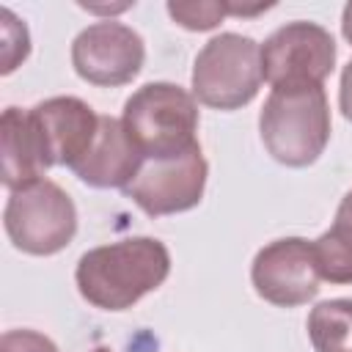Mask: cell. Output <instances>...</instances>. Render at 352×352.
<instances>
[{"mask_svg":"<svg viewBox=\"0 0 352 352\" xmlns=\"http://www.w3.org/2000/svg\"><path fill=\"white\" fill-rule=\"evenodd\" d=\"M170 272V253L154 236H126L80 256L74 280L85 302L102 311H126L160 289Z\"/></svg>","mask_w":352,"mask_h":352,"instance_id":"cell-1","label":"cell"},{"mask_svg":"<svg viewBox=\"0 0 352 352\" xmlns=\"http://www.w3.org/2000/svg\"><path fill=\"white\" fill-rule=\"evenodd\" d=\"M30 121L47 168H74L91 151L99 132V116L77 96H52L38 102L30 107Z\"/></svg>","mask_w":352,"mask_h":352,"instance_id":"cell-10","label":"cell"},{"mask_svg":"<svg viewBox=\"0 0 352 352\" xmlns=\"http://www.w3.org/2000/svg\"><path fill=\"white\" fill-rule=\"evenodd\" d=\"M3 226L16 250L30 256H52L74 239L77 209L60 184L38 179L8 192Z\"/></svg>","mask_w":352,"mask_h":352,"instance_id":"cell-5","label":"cell"},{"mask_svg":"<svg viewBox=\"0 0 352 352\" xmlns=\"http://www.w3.org/2000/svg\"><path fill=\"white\" fill-rule=\"evenodd\" d=\"M206 173L209 168L201 146L170 160H143L138 176L124 187V195L132 198L148 217L187 212L201 204Z\"/></svg>","mask_w":352,"mask_h":352,"instance_id":"cell-7","label":"cell"},{"mask_svg":"<svg viewBox=\"0 0 352 352\" xmlns=\"http://www.w3.org/2000/svg\"><path fill=\"white\" fill-rule=\"evenodd\" d=\"M253 289L278 308H294L319 294V270L314 245L302 236H286L264 245L250 267Z\"/></svg>","mask_w":352,"mask_h":352,"instance_id":"cell-9","label":"cell"},{"mask_svg":"<svg viewBox=\"0 0 352 352\" xmlns=\"http://www.w3.org/2000/svg\"><path fill=\"white\" fill-rule=\"evenodd\" d=\"M308 338L316 352H352V300L319 302L308 314Z\"/></svg>","mask_w":352,"mask_h":352,"instance_id":"cell-14","label":"cell"},{"mask_svg":"<svg viewBox=\"0 0 352 352\" xmlns=\"http://www.w3.org/2000/svg\"><path fill=\"white\" fill-rule=\"evenodd\" d=\"M143 165V154L126 135L121 118L99 116V132L91 146V151L72 168L77 179L96 190L110 187H126Z\"/></svg>","mask_w":352,"mask_h":352,"instance_id":"cell-11","label":"cell"},{"mask_svg":"<svg viewBox=\"0 0 352 352\" xmlns=\"http://www.w3.org/2000/svg\"><path fill=\"white\" fill-rule=\"evenodd\" d=\"M91 352H110L107 346H96V349H91Z\"/></svg>","mask_w":352,"mask_h":352,"instance_id":"cell-20","label":"cell"},{"mask_svg":"<svg viewBox=\"0 0 352 352\" xmlns=\"http://www.w3.org/2000/svg\"><path fill=\"white\" fill-rule=\"evenodd\" d=\"M261 47L242 33H220L192 63V96L214 110H239L261 88Z\"/></svg>","mask_w":352,"mask_h":352,"instance_id":"cell-4","label":"cell"},{"mask_svg":"<svg viewBox=\"0 0 352 352\" xmlns=\"http://www.w3.org/2000/svg\"><path fill=\"white\" fill-rule=\"evenodd\" d=\"M341 33H344V38L352 44V3L344 6V14H341Z\"/></svg>","mask_w":352,"mask_h":352,"instance_id":"cell-19","label":"cell"},{"mask_svg":"<svg viewBox=\"0 0 352 352\" xmlns=\"http://www.w3.org/2000/svg\"><path fill=\"white\" fill-rule=\"evenodd\" d=\"M121 124L143 160H170L198 146V102L173 82H146L124 104Z\"/></svg>","mask_w":352,"mask_h":352,"instance_id":"cell-3","label":"cell"},{"mask_svg":"<svg viewBox=\"0 0 352 352\" xmlns=\"http://www.w3.org/2000/svg\"><path fill=\"white\" fill-rule=\"evenodd\" d=\"M336 66V41L316 22H286L261 44V77L275 88L322 85Z\"/></svg>","mask_w":352,"mask_h":352,"instance_id":"cell-6","label":"cell"},{"mask_svg":"<svg viewBox=\"0 0 352 352\" xmlns=\"http://www.w3.org/2000/svg\"><path fill=\"white\" fill-rule=\"evenodd\" d=\"M311 245L322 280L352 283V190L341 198L333 226Z\"/></svg>","mask_w":352,"mask_h":352,"instance_id":"cell-13","label":"cell"},{"mask_svg":"<svg viewBox=\"0 0 352 352\" xmlns=\"http://www.w3.org/2000/svg\"><path fill=\"white\" fill-rule=\"evenodd\" d=\"M0 352H58L55 341L36 330H6L0 338Z\"/></svg>","mask_w":352,"mask_h":352,"instance_id":"cell-17","label":"cell"},{"mask_svg":"<svg viewBox=\"0 0 352 352\" xmlns=\"http://www.w3.org/2000/svg\"><path fill=\"white\" fill-rule=\"evenodd\" d=\"M0 154H3V184L8 187V192L44 179L41 173L47 170V165L30 121V110H19V107L3 110Z\"/></svg>","mask_w":352,"mask_h":352,"instance_id":"cell-12","label":"cell"},{"mask_svg":"<svg viewBox=\"0 0 352 352\" xmlns=\"http://www.w3.org/2000/svg\"><path fill=\"white\" fill-rule=\"evenodd\" d=\"M258 132L275 162L289 168L316 162L330 140V104L324 88H275L261 107Z\"/></svg>","mask_w":352,"mask_h":352,"instance_id":"cell-2","label":"cell"},{"mask_svg":"<svg viewBox=\"0 0 352 352\" xmlns=\"http://www.w3.org/2000/svg\"><path fill=\"white\" fill-rule=\"evenodd\" d=\"M168 14L173 16L176 25L187 28V30H212L220 25V19L226 14H231L228 3H217V0H198V3H168Z\"/></svg>","mask_w":352,"mask_h":352,"instance_id":"cell-15","label":"cell"},{"mask_svg":"<svg viewBox=\"0 0 352 352\" xmlns=\"http://www.w3.org/2000/svg\"><path fill=\"white\" fill-rule=\"evenodd\" d=\"M0 19H3V74H11L30 52V36H28V28L25 22H19L8 8L0 11Z\"/></svg>","mask_w":352,"mask_h":352,"instance_id":"cell-16","label":"cell"},{"mask_svg":"<svg viewBox=\"0 0 352 352\" xmlns=\"http://www.w3.org/2000/svg\"><path fill=\"white\" fill-rule=\"evenodd\" d=\"M338 107L346 121H352V60L341 72V88H338Z\"/></svg>","mask_w":352,"mask_h":352,"instance_id":"cell-18","label":"cell"},{"mask_svg":"<svg viewBox=\"0 0 352 352\" xmlns=\"http://www.w3.org/2000/svg\"><path fill=\"white\" fill-rule=\"evenodd\" d=\"M146 60V44L129 25L104 19L77 33L72 41L74 72L99 88H118L138 77Z\"/></svg>","mask_w":352,"mask_h":352,"instance_id":"cell-8","label":"cell"}]
</instances>
